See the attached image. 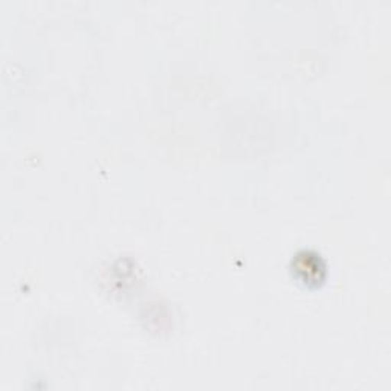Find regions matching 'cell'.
<instances>
[{
    "label": "cell",
    "mask_w": 391,
    "mask_h": 391,
    "mask_svg": "<svg viewBox=\"0 0 391 391\" xmlns=\"http://www.w3.org/2000/svg\"><path fill=\"white\" fill-rule=\"evenodd\" d=\"M295 267H308V272L301 275L304 281H319L323 278L321 274L324 272V265L317 254H310V252L298 254L295 260Z\"/></svg>",
    "instance_id": "cell-1"
}]
</instances>
